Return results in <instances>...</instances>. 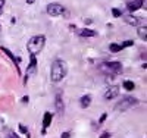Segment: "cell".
Returning a JSON list of instances; mask_svg holds the SVG:
<instances>
[{
  "mask_svg": "<svg viewBox=\"0 0 147 138\" xmlns=\"http://www.w3.org/2000/svg\"><path fill=\"white\" fill-rule=\"evenodd\" d=\"M68 73V63L62 59H56L52 63V69H50V78L53 82H59L62 81Z\"/></svg>",
  "mask_w": 147,
  "mask_h": 138,
  "instance_id": "cell-1",
  "label": "cell"
},
{
  "mask_svg": "<svg viewBox=\"0 0 147 138\" xmlns=\"http://www.w3.org/2000/svg\"><path fill=\"white\" fill-rule=\"evenodd\" d=\"M44 44H46V37L44 35H34V37L30 38V41L27 44V48H28L30 55L35 56V55H38L43 50Z\"/></svg>",
  "mask_w": 147,
  "mask_h": 138,
  "instance_id": "cell-2",
  "label": "cell"
},
{
  "mask_svg": "<svg viewBox=\"0 0 147 138\" xmlns=\"http://www.w3.org/2000/svg\"><path fill=\"white\" fill-rule=\"evenodd\" d=\"M99 68H100V71L103 73L110 75V77H112V75L119 73L122 71V65L119 63V62H105V63H102Z\"/></svg>",
  "mask_w": 147,
  "mask_h": 138,
  "instance_id": "cell-3",
  "label": "cell"
},
{
  "mask_svg": "<svg viewBox=\"0 0 147 138\" xmlns=\"http://www.w3.org/2000/svg\"><path fill=\"white\" fill-rule=\"evenodd\" d=\"M138 104V100L136 97H131V96H127V97H122L121 98V102L115 106V110H121V112H124L127 109H131L132 106H137Z\"/></svg>",
  "mask_w": 147,
  "mask_h": 138,
  "instance_id": "cell-4",
  "label": "cell"
},
{
  "mask_svg": "<svg viewBox=\"0 0 147 138\" xmlns=\"http://www.w3.org/2000/svg\"><path fill=\"white\" fill-rule=\"evenodd\" d=\"M46 9H47V13L50 16H59L65 12V7L59 3H49Z\"/></svg>",
  "mask_w": 147,
  "mask_h": 138,
  "instance_id": "cell-5",
  "label": "cell"
},
{
  "mask_svg": "<svg viewBox=\"0 0 147 138\" xmlns=\"http://www.w3.org/2000/svg\"><path fill=\"white\" fill-rule=\"evenodd\" d=\"M37 66H38V63H37V57L31 55L30 65H28V68H27V72H25V82H27V79L31 77L32 73H35V71H37Z\"/></svg>",
  "mask_w": 147,
  "mask_h": 138,
  "instance_id": "cell-6",
  "label": "cell"
},
{
  "mask_svg": "<svg viewBox=\"0 0 147 138\" xmlns=\"http://www.w3.org/2000/svg\"><path fill=\"white\" fill-rule=\"evenodd\" d=\"M144 5V0H127V9L129 12H136Z\"/></svg>",
  "mask_w": 147,
  "mask_h": 138,
  "instance_id": "cell-7",
  "label": "cell"
},
{
  "mask_svg": "<svg viewBox=\"0 0 147 138\" xmlns=\"http://www.w3.org/2000/svg\"><path fill=\"white\" fill-rule=\"evenodd\" d=\"M118 94H119V87L118 85H112V87H109V88L106 90V93H105L103 97H105V100H112Z\"/></svg>",
  "mask_w": 147,
  "mask_h": 138,
  "instance_id": "cell-8",
  "label": "cell"
},
{
  "mask_svg": "<svg viewBox=\"0 0 147 138\" xmlns=\"http://www.w3.org/2000/svg\"><path fill=\"white\" fill-rule=\"evenodd\" d=\"M52 120H53V113H50V112H46L44 116H43V132H46V129L50 127Z\"/></svg>",
  "mask_w": 147,
  "mask_h": 138,
  "instance_id": "cell-9",
  "label": "cell"
},
{
  "mask_svg": "<svg viewBox=\"0 0 147 138\" xmlns=\"http://www.w3.org/2000/svg\"><path fill=\"white\" fill-rule=\"evenodd\" d=\"M143 19H140V18H137V16H131V15H128V16H125V22L128 24V25H134V27H137V25H146V24H143L141 22Z\"/></svg>",
  "mask_w": 147,
  "mask_h": 138,
  "instance_id": "cell-10",
  "label": "cell"
},
{
  "mask_svg": "<svg viewBox=\"0 0 147 138\" xmlns=\"http://www.w3.org/2000/svg\"><path fill=\"white\" fill-rule=\"evenodd\" d=\"M2 50H3V53H6V55H7V57H9L12 62H13V63H15V68H16V71H18V73H19V72H21V71H19V59H16V57L13 56V53H12L10 50H7L6 47H2Z\"/></svg>",
  "mask_w": 147,
  "mask_h": 138,
  "instance_id": "cell-11",
  "label": "cell"
},
{
  "mask_svg": "<svg viewBox=\"0 0 147 138\" xmlns=\"http://www.w3.org/2000/svg\"><path fill=\"white\" fill-rule=\"evenodd\" d=\"M63 110H65V107H63V98H62V94L57 93V94H56V112L62 115V113H63Z\"/></svg>",
  "mask_w": 147,
  "mask_h": 138,
  "instance_id": "cell-12",
  "label": "cell"
},
{
  "mask_svg": "<svg viewBox=\"0 0 147 138\" xmlns=\"http://www.w3.org/2000/svg\"><path fill=\"white\" fill-rule=\"evenodd\" d=\"M80 104H81V107H82V109L88 107V106L91 104V96H90V94H85V96H82V97L80 98Z\"/></svg>",
  "mask_w": 147,
  "mask_h": 138,
  "instance_id": "cell-13",
  "label": "cell"
},
{
  "mask_svg": "<svg viewBox=\"0 0 147 138\" xmlns=\"http://www.w3.org/2000/svg\"><path fill=\"white\" fill-rule=\"evenodd\" d=\"M78 34L82 35V37H96L97 32L93 31V30H87V28H82V30H78Z\"/></svg>",
  "mask_w": 147,
  "mask_h": 138,
  "instance_id": "cell-14",
  "label": "cell"
},
{
  "mask_svg": "<svg viewBox=\"0 0 147 138\" xmlns=\"http://www.w3.org/2000/svg\"><path fill=\"white\" fill-rule=\"evenodd\" d=\"M138 37H140V38L141 40H147V27H146V25H141V27H138Z\"/></svg>",
  "mask_w": 147,
  "mask_h": 138,
  "instance_id": "cell-15",
  "label": "cell"
},
{
  "mask_svg": "<svg viewBox=\"0 0 147 138\" xmlns=\"http://www.w3.org/2000/svg\"><path fill=\"white\" fill-rule=\"evenodd\" d=\"M124 48L122 47V44H118V43H112V44H109V50L112 53H118V52H121V50Z\"/></svg>",
  "mask_w": 147,
  "mask_h": 138,
  "instance_id": "cell-16",
  "label": "cell"
},
{
  "mask_svg": "<svg viewBox=\"0 0 147 138\" xmlns=\"http://www.w3.org/2000/svg\"><path fill=\"white\" fill-rule=\"evenodd\" d=\"M122 85H124V88L127 91H132L134 88H136V84H134L132 81H124V84H122Z\"/></svg>",
  "mask_w": 147,
  "mask_h": 138,
  "instance_id": "cell-17",
  "label": "cell"
},
{
  "mask_svg": "<svg viewBox=\"0 0 147 138\" xmlns=\"http://www.w3.org/2000/svg\"><path fill=\"white\" fill-rule=\"evenodd\" d=\"M112 15H113L115 18H119V16H122V12H121L118 7H113V9H112Z\"/></svg>",
  "mask_w": 147,
  "mask_h": 138,
  "instance_id": "cell-18",
  "label": "cell"
},
{
  "mask_svg": "<svg viewBox=\"0 0 147 138\" xmlns=\"http://www.w3.org/2000/svg\"><path fill=\"white\" fill-rule=\"evenodd\" d=\"M6 138H19V135H18V134H15V132H12V131H10V132H9V134L6 135Z\"/></svg>",
  "mask_w": 147,
  "mask_h": 138,
  "instance_id": "cell-19",
  "label": "cell"
},
{
  "mask_svg": "<svg viewBox=\"0 0 147 138\" xmlns=\"http://www.w3.org/2000/svg\"><path fill=\"white\" fill-rule=\"evenodd\" d=\"M19 129H21V132H24V134H28V129L25 128V125L19 123Z\"/></svg>",
  "mask_w": 147,
  "mask_h": 138,
  "instance_id": "cell-20",
  "label": "cell"
},
{
  "mask_svg": "<svg viewBox=\"0 0 147 138\" xmlns=\"http://www.w3.org/2000/svg\"><path fill=\"white\" fill-rule=\"evenodd\" d=\"M132 44H134V41L128 40V41H124V43H122V47H129V46H132Z\"/></svg>",
  "mask_w": 147,
  "mask_h": 138,
  "instance_id": "cell-21",
  "label": "cell"
},
{
  "mask_svg": "<svg viewBox=\"0 0 147 138\" xmlns=\"http://www.w3.org/2000/svg\"><path fill=\"white\" fill-rule=\"evenodd\" d=\"M5 3H6V0H0V16H2V13H3V6H5Z\"/></svg>",
  "mask_w": 147,
  "mask_h": 138,
  "instance_id": "cell-22",
  "label": "cell"
},
{
  "mask_svg": "<svg viewBox=\"0 0 147 138\" xmlns=\"http://www.w3.org/2000/svg\"><path fill=\"white\" fill-rule=\"evenodd\" d=\"M106 118H107V113H103V115L100 116V119H99V123H103V122L106 120Z\"/></svg>",
  "mask_w": 147,
  "mask_h": 138,
  "instance_id": "cell-23",
  "label": "cell"
},
{
  "mask_svg": "<svg viewBox=\"0 0 147 138\" xmlns=\"http://www.w3.org/2000/svg\"><path fill=\"white\" fill-rule=\"evenodd\" d=\"M100 138H110V132H103L100 135Z\"/></svg>",
  "mask_w": 147,
  "mask_h": 138,
  "instance_id": "cell-24",
  "label": "cell"
},
{
  "mask_svg": "<svg viewBox=\"0 0 147 138\" xmlns=\"http://www.w3.org/2000/svg\"><path fill=\"white\" fill-rule=\"evenodd\" d=\"M69 137H71V132H63L60 135V138H69Z\"/></svg>",
  "mask_w": 147,
  "mask_h": 138,
  "instance_id": "cell-25",
  "label": "cell"
},
{
  "mask_svg": "<svg viewBox=\"0 0 147 138\" xmlns=\"http://www.w3.org/2000/svg\"><path fill=\"white\" fill-rule=\"evenodd\" d=\"M28 102H30V97H28V96L22 97V103H28Z\"/></svg>",
  "mask_w": 147,
  "mask_h": 138,
  "instance_id": "cell-26",
  "label": "cell"
},
{
  "mask_svg": "<svg viewBox=\"0 0 147 138\" xmlns=\"http://www.w3.org/2000/svg\"><path fill=\"white\" fill-rule=\"evenodd\" d=\"M25 2H27V3H28V5H32V3H34V2H35V0H25Z\"/></svg>",
  "mask_w": 147,
  "mask_h": 138,
  "instance_id": "cell-27",
  "label": "cell"
}]
</instances>
